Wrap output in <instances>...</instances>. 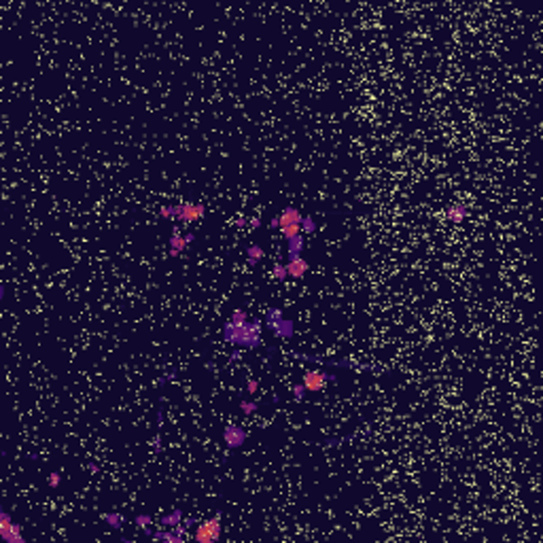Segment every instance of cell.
<instances>
[{"label": "cell", "instance_id": "cell-1", "mask_svg": "<svg viewBox=\"0 0 543 543\" xmlns=\"http://www.w3.org/2000/svg\"><path fill=\"white\" fill-rule=\"evenodd\" d=\"M263 327H265L263 321H257V319L246 321V325H242V327H236L232 321H227L221 329V335H223V342H227L234 348L255 350L263 346V340H261Z\"/></svg>", "mask_w": 543, "mask_h": 543}, {"label": "cell", "instance_id": "cell-2", "mask_svg": "<svg viewBox=\"0 0 543 543\" xmlns=\"http://www.w3.org/2000/svg\"><path fill=\"white\" fill-rule=\"evenodd\" d=\"M193 539L197 543H217L221 539V516H214L208 520H199Z\"/></svg>", "mask_w": 543, "mask_h": 543}, {"label": "cell", "instance_id": "cell-3", "mask_svg": "<svg viewBox=\"0 0 543 543\" xmlns=\"http://www.w3.org/2000/svg\"><path fill=\"white\" fill-rule=\"evenodd\" d=\"M0 537H3L7 543H26L21 526L11 520V513L7 509L0 511Z\"/></svg>", "mask_w": 543, "mask_h": 543}, {"label": "cell", "instance_id": "cell-4", "mask_svg": "<svg viewBox=\"0 0 543 543\" xmlns=\"http://www.w3.org/2000/svg\"><path fill=\"white\" fill-rule=\"evenodd\" d=\"M335 380L337 378L333 374H325V371H321V369H310V371H306V374H304L302 384L306 387V391H310V393H321V391L327 389V384L335 382Z\"/></svg>", "mask_w": 543, "mask_h": 543}, {"label": "cell", "instance_id": "cell-5", "mask_svg": "<svg viewBox=\"0 0 543 543\" xmlns=\"http://www.w3.org/2000/svg\"><path fill=\"white\" fill-rule=\"evenodd\" d=\"M204 214H206L204 204H197V202H183L174 206V221H180V223L199 221V219H204Z\"/></svg>", "mask_w": 543, "mask_h": 543}, {"label": "cell", "instance_id": "cell-6", "mask_svg": "<svg viewBox=\"0 0 543 543\" xmlns=\"http://www.w3.org/2000/svg\"><path fill=\"white\" fill-rule=\"evenodd\" d=\"M246 439H248L246 428H242L236 422H227L225 424V428H223V441H225L227 450H238V448H242V446L246 444Z\"/></svg>", "mask_w": 543, "mask_h": 543}, {"label": "cell", "instance_id": "cell-7", "mask_svg": "<svg viewBox=\"0 0 543 543\" xmlns=\"http://www.w3.org/2000/svg\"><path fill=\"white\" fill-rule=\"evenodd\" d=\"M195 240V236L189 232V234H180V230L176 227V230L172 232V236H170V242H168V251H170V257H180V253L187 248L191 242Z\"/></svg>", "mask_w": 543, "mask_h": 543}, {"label": "cell", "instance_id": "cell-8", "mask_svg": "<svg viewBox=\"0 0 543 543\" xmlns=\"http://www.w3.org/2000/svg\"><path fill=\"white\" fill-rule=\"evenodd\" d=\"M287 265V272H289V276L291 278H304L308 274V269H310V263L304 259V257H295V259H289V263H284Z\"/></svg>", "mask_w": 543, "mask_h": 543}, {"label": "cell", "instance_id": "cell-9", "mask_svg": "<svg viewBox=\"0 0 543 543\" xmlns=\"http://www.w3.org/2000/svg\"><path fill=\"white\" fill-rule=\"evenodd\" d=\"M302 219H304V214L299 212L297 208H284L280 214H278V221H280V227L278 230H282V227H289V225H302Z\"/></svg>", "mask_w": 543, "mask_h": 543}, {"label": "cell", "instance_id": "cell-10", "mask_svg": "<svg viewBox=\"0 0 543 543\" xmlns=\"http://www.w3.org/2000/svg\"><path fill=\"white\" fill-rule=\"evenodd\" d=\"M151 537H153V541H166V543H185V539H187V537L178 535L174 528H160V531L153 533Z\"/></svg>", "mask_w": 543, "mask_h": 543}, {"label": "cell", "instance_id": "cell-11", "mask_svg": "<svg viewBox=\"0 0 543 543\" xmlns=\"http://www.w3.org/2000/svg\"><path fill=\"white\" fill-rule=\"evenodd\" d=\"M272 333H274V337H278V340H291L295 335V323L282 319L274 329H272Z\"/></svg>", "mask_w": 543, "mask_h": 543}, {"label": "cell", "instance_id": "cell-12", "mask_svg": "<svg viewBox=\"0 0 543 543\" xmlns=\"http://www.w3.org/2000/svg\"><path fill=\"white\" fill-rule=\"evenodd\" d=\"M467 217H469V206H465V204H452L446 210V219L452 223H463Z\"/></svg>", "mask_w": 543, "mask_h": 543}, {"label": "cell", "instance_id": "cell-13", "mask_svg": "<svg viewBox=\"0 0 543 543\" xmlns=\"http://www.w3.org/2000/svg\"><path fill=\"white\" fill-rule=\"evenodd\" d=\"M304 246H306V240L304 236H293L287 240V253H289V259H295V257H302L304 253Z\"/></svg>", "mask_w": 543, "mask_h": 543}, {"label": "cell", "instance_id": "cell-14", "mask_svg": "<svg viewBox=\"0 0 543 543\" xmlns=\"http://www.w3.org/2000/svg\"><path fill=\"white\" fill-rule=\"evenodd\" d=\"M183 522V511L180 509H172L170 513H164L160 518V528H174Z\"/></svg>", "mask_w": 543, "mask_h": 543}, {"label": "cell", "instance_id": "cell-15", "mask_svg": "<svg viewBox=\"0 0 543 543\" xmlns=\"http://www.w3.org/2000/svg\"><path fill=\"white\" fill-rule=\"evenodd\" d=\"M265 257V251H263V246H259V244H248L246 246V263L251 265V267H255L257 263H259L261 259Z\"/></svg>", "mask_w": 543, "mask_h": 543}, {"label": "cell", "instance_id": "cell-16", "mask_svg": "<svg viewBox=\"0 0 543 543\" xmlns=\"http://www.w3.org/2000/svg\"><path fill=\"white\" fill-rule=\"evenodd\" d=\"M102 520L112 528V531H119V528L125 524V516L119 511H104L102 513Z\"/></svg>", "mask_w": 543, "mask_h": 543}, {"label": "cell", "instance_id": "cell-17", "mask_svg": "<svg viewBox=\"0 0 543 543\" xmlns=\"http://www.w3.org/2000/svg\"><path fill=\"white\" fill-rule=\"evenodd\" d=\"M282 319H284V316H282V310H280V308H267V310H265L263 325H265L267 329L272 331V329H274V327H276V325H278Z\"/></svg>", "mask_w": 543, "mask_h": 543}, {"label": "cell", "instance_id": "cell-18", "mask_svg": "<svg viewBox=\"0 0 543 543\" xmlns=\"http://www.w3.org/2000/svg\"><path fill=\"white\" fill-rule=\"evenodd\" d=\"M236 327H242V325H246V321H248V314H246V310H242V308H236L234 312H232V319H230Z\"/></svg>", "mask_w": 543, "mask_h": 543}, {"label": "cell", "instance_id": "cell-19", "mask_svg": "<svg viewBox=\"0 0 543 543\" xmlns=\"http://www.w3.org/2000/svg\"><path fill=\"white\" fill-rule=\"evenodd\" d=\"M302 232H304L306 236H310V234L316 232V221H314L312 214H306V217L302 219Z\"/></svg>", "mask_w": 543, "mask_h": 543}, {"label": "cell", "instance_id": "cell-20", "mask_svg": "<svg viewBox=\"0 0 543 543\" xmlns=\"http://www.w3.org/2000/svg\"><path fill=\"white\" fill-rule=\"evenodd\" d=\"M272 276H274L276 280H287L289 278V272H287V265L284 263H274V267H272Z\"/></svg>", "mask_w": 543, "mask_h": 543}, {"label": "cell", "instance_id": "cell-21", "mask_svg": "<svg viewBox=\"0 0 543 543\" xmlns=\"http://www.w3.org/2000/svg\"><path fill=\"white\" fill-rule=\"evenodd\" d=\"M134 524H136L138 528H142V531H145V528H149V526L153 524V518L149 516V513H138V516L134 518Z\"/></svg>", "mask_w": 543, "mask_h": 543}, {"label": "cell", "instance_id": "cell-22", "mask_svg": "<svg viewBox=\"0 0 543 543\" xmlns=\"http://www.w3.org/2000/svg\"><path fill=\"white\" fill-rule=\"evenodd\" d=\"M257 401H251V399H242L240 401V410H242V414H246V416H251V414H255L257 412Z\"/></svg>", "mask_w": 543, "mask_h": 543}, {"label": "cell", "instance_id": "cell-23", "mask_svg": "<svg viewBox=\"0 0 543 543\" xmlns=\"http://www.w3.org/2000/svg\"><path fill=\"white\" fill-rule=\"evenodd\" d=\"M299 232H302V225H289V227H282V230H280V234L287 240L293 238V236H299Z\"/></svg>", "mask_w": 543, "mask_h": 543}, {"label": "cell", "instance_id": "cell-24", "mask_svg": "<svg viewBox=\"0 0 543 543\" xmlns=\"http://www.w3.org/2000/svg\"><path fill=\"white\" fill-rule=\"evenodd\" d=\"M304 397H306V387L299 382V384H295V387H293V399L299 403V401H304Z\"/></svg>", "mask_w": 543, "mask_h": 543}, {"label": "cell", "instance_id": "cell-25", "mask_svg": "<svg viewBox=\"0 0 543 543\" xmlns=\"http://www.w3.org/2000/svg\"><path fill=\"white\" fill-rule=\"evenodd\" d=\"M47 484L51 486V488H58V486L62 484V473H60V471H53V473L47 478Z\"/></svg>", "mask_w": 543, "mask_h": 543}, {"label": "cell", "instance_id": "cell-26", "mask_svg": "<svg viewBox=\"0 0 543 543\" xmlns=\"http://www.w3.org/2000/svg\"><path fill=\"white\" fill-rule=\"evenodd\" d=\"M151 448H153V452H155V454H160V452H162V437H160V435H155V437H153V441H151Z\"/></svg>", "mask_w": 543, "mask_h": 543}, {"label": "cell", "instance_id": "cell-27", "mask_svg": "<svg viewBox=\"0 0 543 543\" xmlns=\"http://www.w3.org/2000/svg\"><path fill=\"white\" fill-rule=\"evenodd\" d=\"M255 391H257V382H255L253 378H248V380H246V393L255 395Z\"/></svg>", "mask_w": 543, "mask_h": 543}, {"label": "cell", "instance_id": "cell-28", "mask_svg": "<svg viewBox=\"0 0 543 543\" xmlns=\"http://www.w3.org/2000/svg\"><path fill=\"white\" fill-rule=\"evenodd\" d=\"M261 225H263V223H261V219H257V217H255V219H251V227H253V230H259Z\"/></svg>", "mask_w": 543, "mask_h": 543}, {"label": "cell", "instance_id": "cell-29", "mask_svg": "<svg viewBox=\"0 0 543 543\" xmlns=\"http://www.w3.org/2000/svg\"><path fill=\"white\" fill-rule=\"evenodd\" d=\"M197 522H199L197 518H187V520H185V522H180V524H185V526L189 528V526H193V524H197Z\"/></svg>", "mask_w": 543, "mask_h": 543}, {"label": "cell", "instance_id": "cell-30", "mask_svg": "<svg viewBox=\"0 0 543 543\" xmlns=\"http://www.w3.org/2000/svg\"><path fill=\"white\" fill-rule=\"evenodd\" d=\"M87 469H89V473H98V471H100L96 463H89V465H87Z\"/></svg>", "mask_w": 543, "mask_h": 543}, {"label": "cell", "instance_id": "cell-31", "mask_svg": "<svg viewBox=\"0 0 543 543\" xmlns=\"http://www.w3.org/2000/svg\"><path fill=\"white\" fill-rule=\"evenodd\" d=\"M269 225L274 227V230H278V227H280V221H278V217H274V219H272V221H269Z\"/></svg>", "mask_w": 543, "mask_h": 543}]
</instances>
